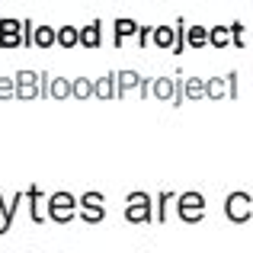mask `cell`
Masks as SVG:
<instances>
[{"label":"cell","mask_w":253,"mask_h":253,"mask_svg":"<svg viewBox=\"0 0 253 253\" xmlns=\"http://www.w3.org/2000/svg\"><path fill=\"white\" fill-rule=\"evenodd\" d=\"M125 221H131V224H151V221H157V211H154V199L148 196V192H141V189H135L128 199H125Z\"/></svg>","instance_id":"1"},{"label":"cell","mask_w":253,"mask_h":253,"mask_svg":"<svg viewBox=\"0 0 253 253\" xmlns=\"http://www.w3.org/2000/svg\"><path fill=\"white\" fill-rule=\"evenodd\" d=\"M81 215V199L71 196L68 189H58L48 196V218L58 224H71V218Z\"/></svg>","instance_id":"2"},{"label":"cell","mask_w":253,"mask_h":253,"mask_svg":"<svg viewBox=\"0 0 253 253\" xmlns=\"http://www.w3.org/2000/svg\"><path fill=\"white\" fill-rule=\"evenodd\" d=\"M224 218L234 224H244L253 218V196L244 189H234L228 199H224Z\"/></svg>","instance_id":"3"},{"label":"cell","mask_w":253,"mask_h":253,"mask_svg":"<svg viewBox=\"0 0 253 253\" xmlns=\"http://www.w3.org/2000/svg\"><path fill=\"white\" fill-rule=\"evenodd\" d=\"M176 215L183 218L186 224H199L205 218V196H202V192H196V189L176 196Z\"/></svg>","instance_id":"4"},{"label":"cell","mask_w":253,"mask_h":253,"mask_svg":"<svg viewBox=\"0 0 253 253\" xmlns=\"http://www.w3.org/2000/svg\"><path fill=\"white\" fill-rule=\"evenodd\" d=\"M81 218L86 224H99L106 218V209H103V192L90 189L81 196Z\"/></svg>","instance_id":"5"},{"label":"cell","mask_w":253,"mask_h":253,"mask_svg":"<svg viewBox=\"0 0 253 253\" xmlns=\"http://www.w3.org/2000/svg\"><path fill=\"white\" fill-rule=\"evenodd\" d=\"M23 45V19H0V48H19Z\"/></svg>","instance_id":"6"},{"label":"cell","mask_w":253,"mask_h":253,"mask_svg":"<svg viewBox=\"0 0 253 253\" xmlns=\"http://www.w3.org/2000/svg\"><path fill=\"white\" fill-rule=\"evenodd\" d=\"M16 99H39V71L16 74Z\"/></svg>","instance_id":"7"},{"label":"cell","mask_w":253,"mask_h":253,"mask_svg":"<svg viewBox=\"0 0 253 253\" xmlns=\"http://www.w3.org/2000/svg\"><path fill=\"white\" fill-rule=\"evenodd\" d=\"M23 199H26V189H16V192L10 196V202L0 196V211H3V221H0V234H6V231L13 228V218H16L19 202H23Z\"/></svg>","instance_id":"8"},{"label":"cell","mask_w":253,"mask_h":253,"mask_svg":"<svg viewBox=\"0 0 253 253\" xmlns=\"http://www.w3.org/2000/svg\"><path fill=\"white\" fill-rule=\"evenodd\" d=\"M26 199H29V215H32V221L36 224H42L45 221V215H48V205H42V189H39L36 183H29L26 186Z\"/></svg>","instance_id":"9"},{"label":"cell","mask_w":253,"mask_h":253,"mask_svg":"<svg viewBox=\"0 0 253 253\" xmlns=\"http://www.w3.org/2000/svg\"><path fill=\"white\" fill-rule=\"evenodd\" d=\"M141 84H144V77L138 74V71H119V77H116V99H122L128 90H141Z\"/></svg>","instance_id":"10"},{"label":"cell","mask_w":253,"mask_h":253,"mask_svg":"<svg viewBox=\"0 0 253 253\" xmlns=\"http://www.w3.org/2000/svg\"><path fill=\"white\" fill-rule=\"evenodd\" d=\"M81 45L84 48H99L103 45V23L90 19L86 26H81Z\"/></svg>","instance_id":"11"},{"label":"cell","mask_w":253,"mask_h":253,"mask_svg":"<svg viewBox=\"0 0 253 253\" xmlns=\"http://www.w3.org/2000/svg\"><path fill=\"white\" fill-rule=\"evenodd\" d=\"M173 93H176V81L173 77H154L151 81V96L154 99H173Z\"/></svg>","instance_id":"12"},{"label":"cell","mask_w":253,"mask_h":253,"mask_svg":"<svg viewBox=\"0 0 253 253\" xmlns=\"http://www.w3.org/2000/svg\"><path fill=\"white\" fill-rule=\"evenodd\" d=\"M32 45H36V48H51V45H58V29H51V26H36Z\"/></svg>","instance_id":"13"},{"label":"cell","mask_w":253,"mask_h":253,"mask_svg":"<svg viewBox=\"0 0 253 253\" xmlns=\"http://www.w3.org/2000/svg\"><path fill=\"white\" fill-rule=\"evenodd\" d=\"M116 77L119 71H109L96 81V99H116Z\"/></svg>","instance_id":"14"},{"label":"cell","mask_w":253,"mask_h":253,"mask_svg":"<svg viewBox=\"0 0 253 253\" xmlns=\"http://www.w3.org/2000/svg\"><path fill=\"white\" fill-rule=\"evenodd\" d=\"M112 29H116V45L122 48V39H128V36H138V29H141V26H138L135 19L122 16V19H116V26H112Z\"/></svg>","instance_id":"15"},{"label":"cell","mask_w":253,"mask_h":253,"mask_svg":"<svg viewBox=\"0 0 253 253\" xmlns=\"http://www.w3.org/2000/svg\"><path fill=\"white\" fill-rule=\"evenodd\" d=\"M151 42H154L157 48H173V42H176V32H173V26H154V32H151Z\"/></svg>","instance_id":"16"},{"label":"cell","mask_w":253,"mask_h":253,"mask_svg":"<svg viewBox=\"0 0 253 253\" xmlns=\"http://www.w3.org/2000/svg\"><path fill=\"white\" fill-rule=\"evenodd\" d=\"M48 96L51 99H68V96H74V81H68V77H51Z\"/></svg>","instance_id":"17"},{"label":"cell","mask_w":253,"mask_h":253,"mask_svg":"<svg viewBox=\"0 0 253 253\" xmlns=\"http://www.w3.org/2000/svg\"><path fill=\"white\" fill-rule=\"evenodd\" d=\"M186 29H189V23H186L183 16L173 19V32H176V42H173V55H183V51L189 48V42H186Z\"/></svg>","instance_id":"18"},{"label":"cell","mask_w":253,"mask_h":253,"mask_svg":"<svg viewBox=\"0 0 253 253\" xmlns=\"http://www.w3.org/2000/svg\"><path fill=\"white\" fill-rule=\"evenodd\" d=\"M209 45H211V48H224V45H231V26H211V29H209Z\"/></svg>","instance_id":"19"},{"label":"cell","mask_w":253,"mask_h":253,"mask_svg":"<svg viewBox=\"0 0 253 253\" xmlns=\"http://www.w3.org/2000/svg\"><path fill=\"white\" fill-rule=\"evenodd\" d=\"M224 86H228V77H209L205 81V99H224L228 96Z\"/></svg>","instance_id":"20"},{"label":"cell","mask_w":253,"mask_h":253,"mask_svg":"<svg viewBox=\"0 0 253 253\" xmlns=\"http://www.w3.org/2000/svg\"><path fill=\"white\" fill-rule=\"evenodd\" d=\"M58 45H61V48L81 45V29H74V26H58Z\"/></svg>","instance_id":"21"},{"label":"cell","mask_w":253,"mask_h":253,"mask_svg":"<svg viewBox=\"0 0 253 253\" xmlns=\"http://www.w3.org/2000/svg\"><path fill=\"white\" fill-rule=\"evenodd\" d=\"M186 42H189V48H205L209 45V29L205 26H189L186 29Z\"/></svg>","instance_id":"22"},{"label":"cell","mask_w":253,"mask_h":253,"mask_svg":"<svg viewBox=\"0 0 253 253\" xmlns=\"http://www.w3.org/2000/svg\"><path fill=\"white\" fill-rule=\"evenodd\" d=\"M96 96V81H90V77H77L74 81V99H90Z\"/></svg>","instance_id":"23"},{"label":"cell","mask_w":253,"mask_h":253,"mask_svg":"<svg viewBox=\"0 0 253 253\" xmlns=\"http://www.w3.org/2000/svg\"><path fill=\"white\" fill-rule=\"evenodd\" d=\"M199 96H205V81L186 77V99H199Z\"/></svg>","instance_id":"24"},{"label":"cell","mask_w":253,"mask_h":253,"mask_svg":"<svg viewBox=\"0 0 253 253\" xmlns=\"http://www.w3.org/2000/svg\"><path fill=\"white\" fill-rule=\"evenodd\" d=\"M170 199H176V196H173V192H170V189H164V192H161V196H157V199H154V202H157V221H161V224H164V221H167V205H170Z\"/></svg>","instance_id":"25"},{"label":"cell","mask_w":253,"mask_h":253,"mask_svg":"<svg viewBox=\"0 0 253 253\" xmlns=\"http://www.w3.org/2000/svg\"><path fill=\"white\" fill-rule=\"evenodd\" d=\"M244 32H247V26L241 23V19H234V23H231V45H234V48H244Z\"/></svg>","instance_id":"26"},{"label":"cell","mask_w":253,"mask_h":253,"mask_svg":"<svg viewBox=\"0 0 253 253\" xmlns=\"http://www.w3.org/2000/svg\"><path fill=\"white\" fill-rule=\"evenodd\" d=\"M0 99H16V77H0Z\"/></svg>","instance_id":"27"},{"label":"cell","mask_w":253,"mask_h":253,"mask_svg":"<svg viewBox=\"0 0 253 253\" xmlns=\"http://www.w3.org/2000/svg\"><path fill=\"white\" fill-rule=\"evenodd\" d=\"M32 32H36V23H32V19H23V45L26 48H36V45H32Z\"/></svg>","instance_id":"28"},{"label":"cell","mask_w":253,"mask_h":253,"mask_svg":"<svg viewBox=\"0 0 253 253\" xmlns=\"http://www.w3.org/2000/svg\"><path fill=\"white\" fill-rule=\"evenodd\" d=\"M228 99H237V81H241V74H237V71H228Z\"/></svg>","instance_id":"29"},{"label":"cell","mask_w":253,"mask_h":253,"mask_svg":"<svg viewBox=\"0 0 253 253\" xmlns=\"http://www.w3.org/2000/svg\"><path fill=\"white\" fill-rule=\"evenodd\" d=\"M48 90H51V74L42 71V74H39V96H48Z\"/></svg>","instance_id":"30"},{"label":"cell","mask_w":253,"mask_h":253,"mask_svg":"<svg viewBox=\"0 0 253 253\" xmlns=\"http://www.w3.org/2000/svg\"><path fill=\"white\" fill-rule=\"evenodd\" d=\"M186 99V77H176V93H173V106H179Z\"/></svg>","instance_id":"31"},{"label":"cell","mask_w":253,"mask_h":253,"mask_svg":"<svg viewBox=\"0 0 253 253\" xmlns=\"http://www.w3.org/2000/svg\"><path fill=\"white\" fill-rule=\"evenodd\" d=\"M151 32H154V26H141V29H138V45H141V48H148V42H151Z\"/></svg>","instance_id":"32"},{"label":"cell","mask_w":253,"mask_h":253,"mask_svg":"<svg viewBox=\"0 0 253 253\" xmlns=\"http://www.w3.org/2000/svg\"><path fill=\"white\" fill-rule=\"evenodd\" d=\"M13 253H32V250H13Z\"/></svg>","instance_id":"33"},{"label":"cell","mask_w":253,"mask_h":253,"mask_svg":"<svg viewBox=\"0 0 253 253\" xmlns=\"http://www.w3.org/2000/svg\"><path fill=\"white\" fill-rule=\"evenodd\" d=\"M61 253H71V250H61Z\"/></svg>","instance_id":"34"},{"label":"cell","mask_w":253,"mask_h":253,"mask_svg":"<svg viewBox=\"0 0 253 253\" xmlns=\"http://www.w3.org/2000/svg\"><path fill=\"white\" fill-rule=\"evenodd\" d=\"M144 253H148V250H144Z\"/></svg>","instance_id":"35"}]
</instances>
